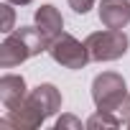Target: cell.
Instances as JSON below:
<instances>
[{"instance_id": "6da1fadb", "label": "cell", "mask_w": 130, "mask_h": 130, "mask_svg": "<svg viewBox=\"0 0 130 130\" xmlns=\"http://www.w3.org/2000/svg\"><path fill=\"white\" fill-rule=\"evenodd\" d=\"M48 36L38 26H21L5 36V41L0 43V67L13 69L18 64H23L31 56H38L41 51H48Z\"/></svg>"}, {"instance_id": "7a4b0ae2", "label": "cell", "mask_w": 130, "mask_h": 130, "mask_svg": "<svg viewBox=\"0 0 130 130\" xmlns=\"http://www.w3.org/2000/svg\"><path fill=\"white\" fill-rule=\"evenodd\" d=\"M92 100L94 107L102 112L115 115L120 122L130 120V94L125 87V79L115 72H102L92 82Z\"/></svg>"}, {"instance_id": "3957f363", "label": "cell", "mask_w": 130, "mask_h": 130, "mask_svg": "<svg viewBox=\"0 0 130 130\" xmlns=\"http://www.w3.org/2000/svg\"><path fill=\"white\" fill-rule=\"evenodd\" d=\"M92 61H115L122 59L127 54L130 38L122 28H105V31H94L84 38Z\"/></svg>"}, {"instance_id": "277c9868", "label": "cell", "mask_w": 130, "mask_h": 130, "mask_svg": "<svg viewBox=\"0 0 130 130\" xmlns=\"http://www.w3.org/2000/svg\"><path fill=\"white\" fill-rule=\"evenodd\" d=\"M48 54L56 64H61L64 69H84L87 61L92 59L89 56V48L87 43H79L74 36L69 33H59L51 43H48Z\"/></svg>"}, {"instance_id": "5b68a950", "label": "cell", "mask_w": 130, "mask_h": 130, "mask_svg": "<svg viewBox=\"0 0 130 130\" xmlns=\"http://www.w3.org/2000/svg\"><path fill=\"white\" fill-rule=\"evenodd\" d=\"M43 120H46V112L31 97H26L21 105L10 107L3 115V120H0V130H36V127L43 125Z\"/></svg>"}, {"instance_id": "8992f818", "label": "cell", "mask_w": 130, "mask_h": 130, "mask_svg": "<svg viewBox=\"0 0 130 130\" xmlns=\"http://www.w3.org/2000/svg\"><path fill=\"white\" fill-rule=\"evenodd\" d=\"M100 21L105 28H125L130 23V0H102Z\"/></svg>"}, {"instance_id": "52a82bcc", "label": "cell", "mask_w": 130, "mask_h": 130, "mask_svg": "<svg viewBox=\"0 0 130 130\" xmlns=\"http://www.w3.org/2000/svg\"><path fill=\"white\" fill-rule=\"evenodd\" d=\"M26 97H28V87H26V79L23 77L5 74L3 79H0V102L5 105V110L21 105Z\"/></svg>"}, {"instance_id": "ba28073f", "label": "cell", "mask_w": 130, "mask_h": 130, "mask_svg": "<svg viewBox=\"0 0 130 130\" xmlns=\"http://www.w3.org/2000/svg\"><path fill=\"white\" fill-rule=\"evenodd\" d=\"M28 97L46 112V117H51V115H56L59 110H61V92L54 87V84H38L36 89H31L28 92Z\"/></svg>"}, {"instance_id": "9c48e42d", "label": "cell", "mask_w": 130, "mask_h": 130, "mask_svg": "<svg viewBox=\"0 0 130 130\" xmlns=\"http://www.w3.org/2000/svg\"><path fill=\"white\" fill-rule=\"evenodd\" d=\"M33 18H36V26L48 36V41H54L59 33H64V31H61V28H64V18H61V13H59L54 5H41Z\"/></svg>"}, {"instance_id": "30bf717a", "label": "cell", "mask_w": 130, "mask_h": 130, "mask_svg": "<svg viewBox=\"0 0 130 130\" xmlns=\"http://www.w3.org/2000/svg\"><path fill=\"white\" fill-rule=\"evenodd\" d=\"M120 125V120L115 117V115H110V112H102V110H97L89 120H87V127L89 130H97V127H117Z\"/></svg>"}, {"instance_id": "8fae6325", "label": "cell", "mask_w": 130, "mask_h": 130, "mask_svg": "<svg viewBox=\"0 0 130 130\" xmlns=\"http://www.w3.org/2000/svg\"><path fill=\"white\" fill-rule=\"evenodd\" d=\"M0 13H3V23H0V31H3V33H10V31H15V13H13V3H8V0H5V3L3 5H0Z\"/></svg>"}, {"instance_id": "7c38bea8", "label": "cell", "mask_w": 130, "mask_h": 130, "mask_svg": "<svg viewBox=\"0 0 130 130\" xmlns=\"http://www.w3.org/2000/svg\"><path fill=\"white\" fill-rule=\"evenodd\" d=\"M94 3H97V0H69V8L74 10V13H89L92 8H94Z\"/></svg>"}, {"instance_id": "4fadbf2b", "label": "cell", "mask_w": 130, "mask_h": 130, "mask_svg": "<svg viewBox=\"0 0 130 130\" xmlns=\"http://www.w3.org/2000/svg\"><path fill=\"white\" fill-rule=\"evenodd\" d=\"M64 127H77V130H82V122H79L74 115H61V117L56 120V130H64Z\"/></svg>"}, {"instance_id": "5bb4252c", "label": "cell", "mask_w": 130, "mask_h": 130, "mask_svg": "<svg viewBox=\"0 0 130 130\" xmlns=\"http://www.w3.org/2000/svg\"><path fill=\"white\" fill-rule=\"evenodd\" d=\"M8 3H13V5H28V3H33V0H8Z\"/></svg>"}, {"instance_id": "9a60e30c", "label": "cell", "mask_w": 130, "mask_h": 130, "mask_svg": "<svg viewBox=\"0 0 130 130\" xmlns=\"http://www.w3.org/2000/svg\"><path fill=\"white\" fill-rule=\"evenodd\" d=\"M125 125H127V127H130V120H127V122H125Z\"/></svg>"}]
</instances>
